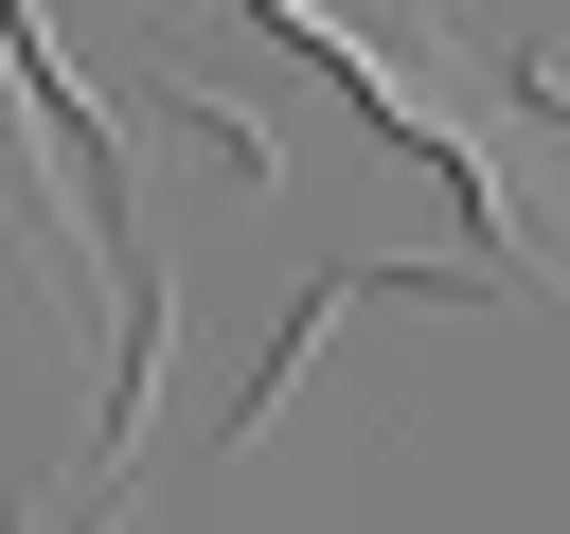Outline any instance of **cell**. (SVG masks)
Segmentation results:
<instances>
[{
	"label": "cell",
	"mask_w": 570,
	"mask_h": 534,
	"mask_svg": "<svg viewBox=\"0 0 570 534\" xmlns=\"http://www.w3.org/2000/svg\"><path fill=\"white\" fill-rule=\"evenodd\" d=\"M534 71H552V89H570V36H552V53H534Z\"/></svg>",
	"instance_id": "6da1fadb"
}]
</instances>
